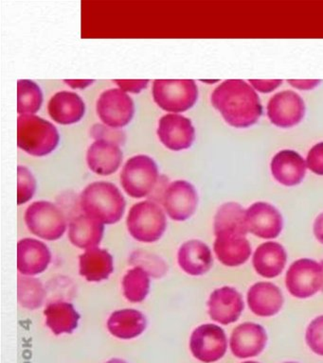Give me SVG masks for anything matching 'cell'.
I'll use <instances>...</instances> for the list:
<instances>
[{
    "mask_svg": "<svg viewBox=\"0 0 323 363\" xmlns=\"http://www.w3.org/2000/svg\"><path fill=\"white\" fill-rule=\"evenodd\" d=\"M212 106L229 126L246 129L253 126L263 115L257 91L243 79H226L212 93Z\"/></svg>",
    "mask_w": 323,
    "mask_h": 363,
    "instance_id": "obj_1",
    "label": "cell"
},
{
    "mask_svg": "<svg viewBox=\"0 0 323 363\" xmlns=\"http://www.w3.org/2000/svg\"><path fill=\"white\" fill-rule=\"evenodd\" d=\"M305 340L312 352L323 357V315L314 318L309 323L306 330Z\"/></svg>",
    "mask_w": 323,
    "mask_h": 363,
    "instance_id": "obj_35",
    "label": "cell"
},
{
    "mask_svg": "<svg viewBox=\"0 0 323 363\" xmlns=\"http://www.w3.org/2000/svg\"><path fill=\"white\" fill-rule=\"evenodd\" d=\"M96 111L104 125L120 129L132 121L135 104L131 96L120 88H110L99 96Z\"/></svg>",
    "mask_w": 323,
    "mask_h": 363,
    "instance_id": "obj_9",
    "label": "cell"
},
{
    "mask_svg": "<svg viewBox=\"0 0 323 363\" xmlns=\"http://www.w3.org/2000/svg\"><path fill=\"white\" fill-rule=\"evenodd\" d=\"M152 95L158 106L166 112L183 113L197 104L198 88L192 79H155Z\"/></svg>",
    "mask_w": 323,
    "mask_h": 363,
    "instance_id": "obj_5",
    "label": "cell"
},
{
    "mask_svg": "<svg viewBox=\"0 0 323 363\" xmlns=\"http://www.w3.org/2000/svg\"><path fill=\"white\" fill-rule=\"evenodd\" d=\"M46 325L53 333L58 336L70 334L77 328L80 315L72 303L58 301L50 303L44 311Z\"/></svg>",
    "mask_w": 323,
    "mask_h": 363,
    "instance_id": "obj_29",
    "label": "cell"
},
{
    "mask_svg": "<svg viewBox=\"0 0 323 363\" xmlns=\"http://www.w3.org/2000/svg\"><path fill=\"white\" fill-rule=\"evenodd\" d=\"M248 306L259 317H272L279 313L285 299L282 291L270 282H258L249 288Z\"/></svg>",
    "mask_w": 323,
    "mask_h": 363,
    "instance_id": "obj_20",
    "label": "cell"
},
{
    "mask_svg": "<svg viewBox=\"0 0 323 363\" xmlns=\"http://www.w3.org/2000/svg\"><path fill=\"white\" fill-rule=\"evenodd\" d=\"M126 226L134 240L143 243L155 242L166 231L165 212L155 201H140L129 210Z\"/></svg>",
    "mask_w": 323,
    "mask_h": 363,
    "instance_id": "obj_4",
    "label": "cell"
},
{
    "mask_svg": "<svg viewBox=\"0 0 323 363\" xmlns=\"http://www.w3.org/2000/svg\"><path fill=\"white\" fill-rule=\"evenodd\" d=\"M80 206L84 215L103 224H115L121 220L126 201L120 189L109 182H94L82 191Z\"/></svg>",
    "mask_w": 323,
    "mask_h": 363,
    "instance_id": "obj_2",
    "label": "cell"
},
{
    "mask_svg": "<svg viewBox=\"0 0 323 363\" xmlns=\"http://www.w3.org/2000/svg\"><path fill=\"white\" fill-rule=\"evenodd\" d=\"M106 325L112 336L121 340H131L143 333L147 320L141 311L126 308L113 312Z\"/></svg>",
    "mask_w": 323,
    "mask_h": 363,
    "instance_id": "obj_26",
    "label": "cell"
},
{
    "mask_svg": "<svg viewBox=\"0 0 323 363\" xmlns=\"http://www.w3.org/2000/svg\"><path fill=\"white\" fill-rule=\"evenodd\" d=\"M248 82L255 90L262 94L273 92L283 84L282 79H249Z\"/></svg>",
    "mask_w": 323,
    "mask_h": 363,
    "instance_id": "obj_39",
    "label": "cell"
},
{
    "mask_svg": "<svg viewBox=\"0 0 323 363\" xmlns=\"http://www.w3.org/2000/svg\"><path fill=\"white\" fill-rule=\"evenodd\" d=\"M120 179L121 186L129 197H146L154 191L158 184V164L148 155L133 156L124 164Z\"/></svg>",
    "mask_w": 323,
    "mask_h": 363,
    "instance_id": "obj_6",
    "label": "cell"
},
{
    "mask_svg": "<svg viewBox=\"0 0 323 363\" xmlns=\"http://www.w3.org/2000/svg\"><path fill=\"white\" fill-rule=\"evenodd\" d=\"M120 89L126 93L138 94L148 86V79H115Z\"/></svg>",
    "mask_w": 323,
    "mask_h": 363,
    "instance_id": "obj_38",
    "label": "cell"
},
{
    "mask_svg": "<svg viewBox=\"0 0 323 363\" xmlns=\"http://www.w3.org/2000/svg\"><path fill=\"white\" fill-rule=\"evenodd\" d=\"M163 204L167 215L173 220H189L197 209V189L188 181H174L164 190Z\"/></svg>",
    "mask_w": 323,
    "mask_h": 363,
    "instance_id": "obj_12",
    "label": "cell"
},
{
    "mask_svg": "<svg viewBox=\"0 0 323 363\" xmlns=\"http://www.w3.org/2000/svg\"><path fill=\"white\" fill-rule=\"evenodd\" d=\"M158 136L163 146L174 152L190 149L195 139L191 119L178 113H167L158 121Z\"/></svg>",
    "mask_w": 323,
    "mask_h": 363,
    "instance_id": "obj_13",
    "label": "cell"
},
{
    "mask_svg": "<svg viewBox=\"0 0 323 363\" xmlns=\"http://www.w3.org/2000/svg\"><path fill=\"white\" fill-rule=\"evenodd\" d=\"M246 211L240 203L234 201L223 203L214 216V235L232 234L246 237L248 233L246 223Z\"/></svg>",
    "mask_w": 323,
    "mask_h": 363,
    "instance_id": "obj_28",
    "label": "cell"
},
{
    "mask_svg": "<svg viewBox=\"0 0 323 363\" xmlns=\"http://www.w3.org/2000/svg\"><path fill=\"white\" fill-rule=\"evenodd\" d=\"M214 250L217 259L226 267L243 265L251 255V246L245 235L220 234L215 235Z\"/></svg>",
    "mask_w": 323,
    "mask_h": 363,
    "instance_id": "obj_23",
    "label": "cell"
},
{
    "mask_svg": "<svg viewBox=\"0 0 323 363\" xmlns=\"http://www.w3.org/2000/svg\"><path fill=\"white\" fill-rule=\"evenodd\" d=\"M228 340L220 326L206 323L198 326L190 337V350L192 356L204 363H214L225 356Z\"/></svg>",
    "mask_w": 323,
    "mask_h": 363,
    "instance_id": "obj_10",
    "label": "cell"
},
{
    "mask_svg": "<svg viewBox=\"0 0 323 363\" xmlns=\"http://www.w3.org/2000/svg\"><path fill=\"white\" fill-rule=\"evenodd\" d=\"M288 82L292 87L297 90L310 91L320 84V79H288Z\"/></svg>",
    "mask_w": 323,
    "mask_h": 363,
    "instance_id": "obj_40",
    "label": "cell"
},
{
    "mask_svg": "<svg viewBox=\"0 0 323 363\" xmlns=\"http://www.w3.org/2000/svg\"><path fill=\"white\" fill-rule=\"evenodd\" d=\"M60 135L52 122L35 115H19L18 118V146L19 149L43 157L58 147Z\"/></svg>",
    "mask_w": 323,
    "mask_h": 363,
    "instance_id": "obj_3",
    "label": "cell"
},
{
    "mask_svg": "<svg viewBox=\"0 0 323 363\" xmlns=\"http://www.w3.org/2000/svg\"><path fill=\"white\" fill-rule=\"evenodd\" d=\"M114 271L113 257L106 250H86L79 257V272L89 282L97 283L109 279Z\"/></svg>",
    "mask_w": 323,
    "mask_h": 363,
    "instance_id": "obj_25",
    "label": "cell"
},
{
    "mask_svg": "<svg viewBox=\"0 0 323 363\" xmlns=\"http://www.w3.org/2000/svg\"><path fill=\"white\" fill-rule=\"evenodd\" d=\"M18 298L22 308L35 311L40 308L44 302L45 291L43 284L35 277H19L18 281Z\"/></svg>",
    "mask_w": 323,
    "mask_h": 363,
    "instance_id": "obj_32",
    "label": "cell"
},
{
    "mask_svg": "<svg viewBox=\"0 0 323 363\" xmlns=\"http://www.w3.org/2000/svg\"><path fill=\"white\" fill-rule=\"evenodd\" d=\"M268 118L274 126L290 129L302 122L306 113V105L302 96L292 90H283L275 94L268 104Z\"/></svg>",
    "mask_w": 323,
    "mask_h": 363,
    "instance_id": "obj_11",
    "label": "cell"
},
{
    "mask_svg": "<svg viewBox=\"0 0 323 363\" xmlns=\"http://www.w3.org/2000/svg\"><path fill=\"white\" fill-rule=\"evenodd\" d=\"M177 263L180 269L192 277L207 274L212 266V255L209 246L203 241H186L177 252Z\"/></svg>",
    "mask_w": 323,
    "mask_h": 363,
    "instance_id": "obj_22",
    "label": "cell"
},
{
    "mask_svg": "<svg viewBox=\"0 0 323 363\" xmlns=\"http://www.w3.org/2000/svg\"><path fill=\"white\" fill-rule=\"evenodd\" d=\"M52 260L49 247L35 238H24L18 244V269L26 277L46 271Z\"/></svg>",
    "mask_w": 323,
    "mask_h": 363,
    "instance_id": "obj_18",
    "label": "cell"
},
{
    "mask_svg": "<svg viewBox=\"0 0 323 363\" xmlns=\"http://www.w3.org/2000/svg\"><path fill=\"white\" fill-rule=\"evenodd\" d=\"M285 286L299 299L314 296L323 288L322 264L309 258L295 261L286 272Z\"/></svg>",
    "mask_w": 323,
    "mask_h": 363,
    "instance_id": "obj_8",
    "label": "cell"
},
{
    "mask_svg": "<svg viewBox=\"0 0 323 363\" xmlns=\"http://www.w3.org/2000/svg\"><path fill=\"white\" fill-rule=\"evenodd\" d=\"M64 82L73 89H84L94 82L92 79H65Z\"/></svg>",
    "mask_w": 323,
    "mask_h": 363,
    "instance_id": "obj_42",
    "label": "cell"
},
{
    "mask_svg": "<svg viewBox=\"0 0 323 363\" xmlns=\"http://www.w3.org/2000/svg\"><path fill=\"white\" fill-rule=\"evenodd\" d=\"M313 232L317 240L323 244V212L320 213L314 220Z\"/></svg>",
    "mask_w": 323,
    "mask_h": 363,
    "instance_id": "obj_41",
    "label": "cell"
},
{
    "mask_svg": "<svg viewBox=\"0 0 323 363\" xmlns=\"http://www.w3.org/2000/svg\"><path fill=\"white\" fill-rule=\"evenodd\" d=\"M48 112L56 123L72 125L84 118L86 104L77 93L60 91L50 98Z\"/></svg>",
    "mask_w": 323,
    "mask_h": 363,
    "instance_id": "obj_21",
    "label": "cell"
},
{
    "mask_svg": "<svg viewBox=\"0 0 323 363\" xmlns=\"http://www.w3.org/2000/svg\"><path fill=\"white\" fill-rule=\"evenodd\" d=\"M248 232L258 238L272 240L283 231V218L279 210L265 201L252 203L246 211Z\"/></svg>",
    "mask_w": 323,
    "mask_h": 363,
    "instance_id": "obj_14",
    "label": "cell"
},
{
    "mask_svg": "<svg viewBox=\"0 0 323 363\" xmlns=\"http://www.w3.org/2000/svg\"><path fill=\"white\" fill-rule=\"evenodd\" d=\"M92 136L95 140H104L123 145L126 140V135L121 130L113 129L103 124H95L92 128Z\"/></svg>",
    "mask_w": 323,
    "mask_h": 363,
    "instance_id": "obj_36",
    "label": "cell"
},
{
    "mask_svg": "<svg viewBox=\"0 0 323 363\" xmlns=\"http://www.w3.org/2000/svg\"><path fill=\"white\" fill-rule=\"evenodd\" d=\"M130 263L143 269L150 277L158 278L166 274V264L157 255L143 252H135L130 258Z\"/></svg>",
    "mask_w": 323,
    "mask_h": 363,
    "instance_id": "obj_33",
    "label": "cell"
},
{
    "mask_svg": "<svg viewBox=\"0 0 323 363\" xmlns=\"http://www.w3.org/2000/svg\"><path fill=\"white\" fill-rule=\"evenodd\" d=\"M124 153L119 145L104 140H95L87 152L89 169L95 174L109 176L121 167Z\"/></svg>",
    "mask_w": 323,
    "mask_h": 363,
    "instance_id": "obj_19",
    "label": "cell"
},
{
    "mask_svg": "<svg viewBox=\"0 0 323 363\" xmlns=\"http://www.w3.org/2000/svg\"><path fill=\"white\" fill-rule=\"evenodd\" d=\"M121 286L127 301L130 303L143 302L149 294V275L143 269L135 267L124 275Z\"/></svg>",
    "mask_w": 323,
    "mask_h": 363,
    "instance_id": "obj_30",
    "label": "cell"
},
{
    "mask_svg": "<svg viewBox=\"0 0 323 363\" xmlns=\"http://www.w3.org/2000/svg\"><path fill=\"white\" fill-rule=\"evenodd\" d=\"M104 231V224L100 221L87 215H80L70 221L69 238L72 245L89 250L100 244L103 240Z\"/></svg>",
    "mask_w": 323,
    "mask_h": 363,
    "instance_id": "obj_27",
    "label": "cell"
},
{
    "mask_svg": "<svg viewBox=\"0 0 323 363\" xmlns=\"http://www.w3.org/2000/svg\"><path fill=\"white\" fill-rule=\"evenodd\" d=\"M307 169L314 174L323 176V141L314 144L309 150L305 159Z\"/></svg>",
    "mask_w": 323,
    "mask_h": 363,
    "instance_id": "obj_37",
    "label": "cell"
},
{
    "mask_svg": "<svg viewBox=\"0 0 323 363\" xmlns=\"http://www.w3.org/2000/svg\"><path fill=\"white\" fill-rule=\"evenodd\" d=\"M306 169L305 159L296 150H280L271 159V174L282 186L291 187L302 184Z\"/></svg>",
    "mask_w": 323,
    "mask_h": 363,
    "instance_id": "obj_17",
    "label": "cell"
},
{
    "mask_svg": "<svg viewBox=\"0 0 323 363\" xmlns=\"http://www.w3.org/2000/svg\"><path fill=\"white\" fill-rule=\"evenodd\" d=\"M242 363H259V362H242Z\"/></svg>",
    "mask_w": 323,
    "mask_h": 363,
    "instance_id": "obj_44",
    "label": "cell"
},
{
    "mask_svg": "<svg viewBox=\"0 0 323 363\" xmlns=\"http://www.w3.org/2000/svg\"><path fill=\"white\" fill-rule=\"evenodd\" d=\"M245 308L243 296L232 286H222L209 295V315L212 320L228 325L236 322Z\"/></svg>",
    "mask_w": 323,
    "mask_h": 363,
    "instance_id": "obj_15",
    "label": "cell"
},
{
    "mask_svg": "<svg viewBox=\"0 0 323 363\" xmlns=\"http://www.w3.org/2000/svg\"><path fill=\"white\" fill-rule=\"evenodd\" d=\"M285 363H297V362H285Z\"/></svg>",
    "mask_w": 323,
    "mask_h": 363,
    "instance_id": "obj_45",
    "label": "cell"
},
{
    "mask_svg": "<svg viewBox=\"0 0 323 363\" xmlns=\"http://www.w3.org/2000/svg\"><path fill=\"white\" fill-rule=\"evenodd\" d=\"M24 218L29 231L42 240H58L66 232L64 213L50 201H35L28 207Z\"/></svg>",
    "mask_w": 323,
    "mask_h": 363,
    "instance_id": "obj_7",
    "label": "cell"
},
{
    "mask_svg": "<svg viewBox=\"0 0 323 363\" xmlns=\"http://www.w3.org/2000/svg\"><path fill=\"white\" fill-rule=\"evenodd\" d=\"M36 180L27 167H18V206L32 200L36 191Z\"/></svg>",
    "mask_w": 323,
    "mask_h": 363,
    "instance_id": "obj_34",
    "label": "cell"
},
{
    "mask_svg": "<svg viewBox=\"0 0 323 363\" xmlns=\"http://www.w3.org/2000/svg\"><path fill=\"white\" fill-rule=\"evenodd\" d=\"M106 363H127L126 360L121 359H111L109 360H107Z\"/></svg>",
    "mask_w": 323,
    "mask_h": 363,
    "instance_id": "obj_43",
    "label": "cell"
},
{
    "mask_svg": "<svg viewBox=\"0 0 323 363\" xmlns=\"http://www.w3.org/2000/svg\"><path fill=\"white\" fill-rule=\"evenodd\" d=\"M268 334L262 325L243 323L232 332L229 346L234 356L248 359L259 356L268 343Z\"/></svg>",
    "mask_w": 323,
    "mask_h": 363,
    "instance_id": "obj_16",
    "label": "cell"
},
{
    "mask_svg": "<svg viewBox=\"0 0 323 363\" xmlns=\"http://www.w3.org/2000/svg\"><path fill=\"white\" fill-rule=\"evenodd\" d=\"M43 104V92L39 85L31 79L18 82V113L19 115H35Z\"/></svg>",
    "mask_w": 323,
    "mask_h": 363,
    "instance_id": "obj_31",
    "label": "cell"
},
{
    "mask_svg": "<svg viewBox=\"0 0 323 363\" xmlns=\"http://www.w3.org/2000/svg\"><path fill=\"white\" fill-rule=\"evenodd\" d=\"M286 261L288 255L285 249L274 241L261 244L252 258L255 272L265 278L279 277L285 269Z\"/></svg>",
    "mask_w": 323,
    "mask_h": 363,
    "instance_id": "obj_24",
    "label": "cell"
}]
</instances>
